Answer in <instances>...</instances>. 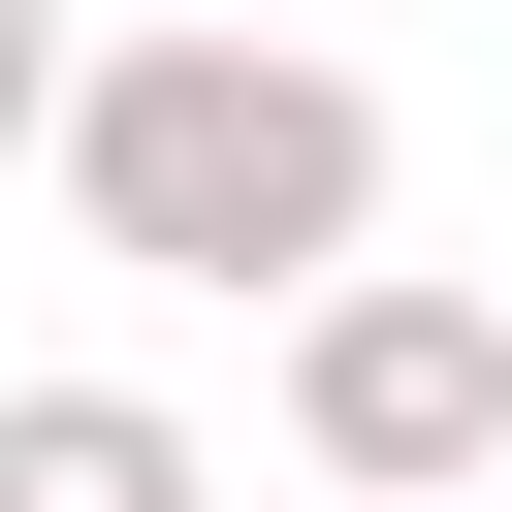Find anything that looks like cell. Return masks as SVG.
<instances>
[{"label": "cell", "instance_id": "cell-1", "mask_svg": "<svg viewBox=\"0 0 512 512\" xmlns=\"http://www.w3.org/2000/svg\"><path fill=\"white\" fill-rule=\"evenodd\" d=\"M128 288H224V320H320L352 256H384V96L320 64V32H256V0H192V32H96V96H64V160H32Z\"/></svg>", "mask_w": 512, "mask_h": 512}, {"label": "cell", "instance_id": "cell-2", "mask_svg": "<svg viewBox=\"0 0 512 512\" xmlns=\"http://www.w3.org/2000/svg\"><path fill=\"white\" fill-rule=\"evenodd\" d=\"M288 448H320L352 512H480V480H512V288L352 256V288L288 320Z\"/></svg>", "mask_w": 512, "mask_h": 512}, {"label": "cell", "instance_id": "cell-3", "mask_svg": "<svg viewBox=\"0 0 512 512\" xmlns=\"http://www.w3.org/2000/svg\"><path fill=\"white\" fill-rule=\"evenodd\" d=\"M0 512H224V448L160 384H0Z\"/></svg>", "mask_w": 512, "mask_h": 512}, {"label": "cell", "instance_id": "cell-4", "mask_svg": "<svg viewBox=\"0 0 512 512\" xmlns=\"http://www.w3.org/2000/svg\"><path fill=\"white\" fill-rule=\"evenodd\" d=\"M64 96H96V64H64V0H0V160H64Z\"/></svg>", "mask_w": 512, "mask_h": 512}]
</instances>
